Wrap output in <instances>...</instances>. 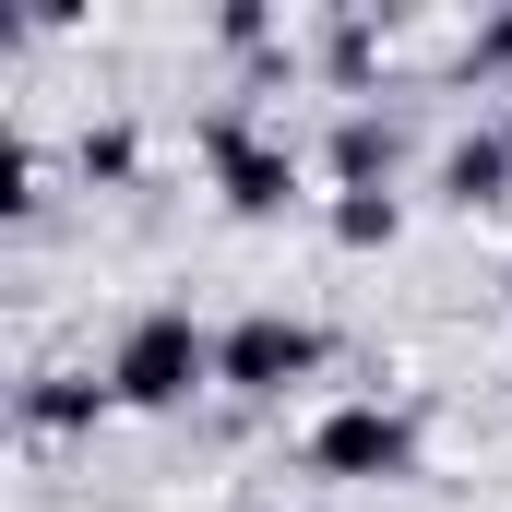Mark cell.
Returning <instances> with one entry per match:
<instances>
[{
  "label": "cell",
  "instance_id": "cell-1",
  "mask_svg": "<svg viewBox=\"0 0 512 512\" xmlns=\"http://www.w3.org/2000/svg\"><path fill=\"white\" fill-rule=\"evenodd\" d=\"M191 382H203V334H191L179 310H155V322L120 346V393H131V405H179Z\"/></svg>",
  "mask_w": 512,
  "mask_h": 512
},
{
  "label": "cell",
  "instance_id": "cell-2",
  "mask_svg": "<svg viewBox=\"0 0 512 512\" xmlns=\"http://www.w3.org/2000/svg\"><path fill=\"white\" fill-rule=\"evenodd\" d=\"M215 370H227L239 393H286L298 370H310V322H274V310H262V322L227 334V358H215Z\"/></svg>",
  "mask_w": 512,
  "mask_h": 512
},
{
  "label": "cell",
  "instance_id": "cell-5",
  "mask_svg": "<svg viewBox=\"0 0 512 512\" xmlns=\"http://www.w3.org/2000/svg\"><path fill=\"white\" fill-rule=\"evenodd\" d=\"M382 155H393V143H382V131H370V120H346V131H334V167H346V179H370Z\"/></svg>",
  "mask_w": 512,
  "mask_h": 512
},
{
  "label": "cell",
  "instance_id": "cell-3",
  "mask_svg": "<svg viewBox=\"0 0 512 512\" xmlns=\"http://www.w3.org/2000/svg\"><path fill=\"white\" fill-rule=\"evenodd\" d=\"M322 465H334V477H393V465H405V417H370V405L334 417V429H322Z\"/></svg>",
  "mask_w": 512,
  "mask_h": 512
},
{
  "label": "cell",
  "instance_id": "cell-4",
  "mask_svg": "<svg viewBox=\"0 0 512 512\" xmlns=\"http://www.w3.org/2000/svg\"><path fill=\"white\" fill-rule=\"evenodd\" d=\"M453 203H501V143H453Z\"/></svg>",
  "mask_w": 512,
  "mask_h": 512
}]
</instances>
